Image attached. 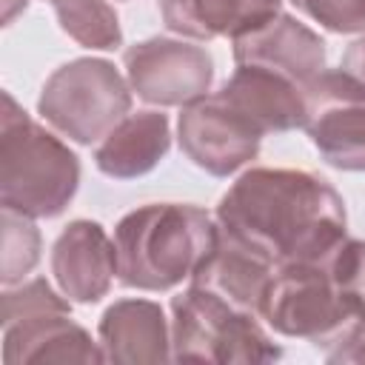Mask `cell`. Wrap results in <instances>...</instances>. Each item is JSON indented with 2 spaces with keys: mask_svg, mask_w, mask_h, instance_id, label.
<instances>
[{
  "mask_svg": "<svg viewBox=\"0 0 365 365\" xmlns=\"http://www.w3.org/2000/svg\"><path fill=\"white\" fill-rule=\"evenodd\" d=\"M220 228L274 268L319 262L345 240V202L305 168H248L220 197Z\"/></svg>",
  "mask_w": 365,
  "mask_h": 365,
  "instance_id": "6da1fadb",
  "label": "cell"
},
{
  "mask_svg": "<svg viewBox=\"0 0 365 365\" xmlns=\"http://www.w3.org/2000/svg\"><path fill=\"white\" fill-rule=\"evenodd\" d=\"M220 240V222L191 202H148L114 228L117 279L137 291H168L191 279Z\"/></svg>",
  "mask_w": 365,
  "mask_h": 365,
  "instance_id": "7a4b0ae2",
  "label": "cell"
},
{
  "mask_svg": "<svg viewBox=\"0 0 365 365\" xmlns=\"http://www.w3.org/2000/svg\"><path fill=\"white\" fill-rule=\"evenodd\" d=\"M80 185L77 154L34 123L9 91L0 111V205L31 220L66 211Z\"/></svg>",
  "mask_w": 365,
  "mask_h": 365,
  "instance_id": "3957f363",
  "label": "cell"
},
{
  "mask_svg": "<svg viewBox=\"0 0 365 365\" xmlns=\"http://www.w3.org/2000/svg\"><path fill=\"white\" fill-rule=\"evenodd\" d=\"M6 365H100L106 354L88 331L71 319V299L43 277L3 285L0 299Z\"/></svg>",
  "mask_w": 365,
  "mask_h": 365,
  "instance_id": "277c9868",
  "label": "cell"
},
{
  "mask_svg": "<svg viewBox=\"0 0 365 365\" xmlns=\"http://www.w3.org/2000/svg\"><path fill=\"white\" fill-rule=\"evenodd\" d=\"M282 348L257 322V314L231 305L214 291L191 282L171 297V359L174 362H274Z\"/></svg>",
  "mask_w": 365,
  "mask_h": 365,
  "instance_id": "5b68a950",
  "label": "cell"
},
{
  "mask_svg": "<svg viewBox=\"0 0 365 365\" xmlns=\"http://www.w3.org/2000/svg\"><path fill=\"white\" fill-rule=\"evenodd\" d=\"M40 117L68 140L91 145L128 111L131 86L103 57H77L51 71L37 97Z\"/></svg>",
  "mask_w": 365,
  "mask_h": 365,
  "instance_id": "8992f818",
  "label": "cell"
},
{
  "mask_svg": "<svg viewBox=\"0 0 365 365\" xmlns=\"http://www.w3.org/2000/svg\"><path fill=\"white\" fill-rule=\"evenodd\" d=\"M328 257L277 268L259 308V317L271 331L334 348L359 325V317L328 268Z\"/></svg>",
  "mask_w": 365,
  "mask_h": 365,
  "instance_id": "52a82bcc",
  "label": "cell"
},
{
  "mask_svg": "<svg viewBox=\"0 0 365 365\" xmlns=\"http://www.w3.org/2000/svg\"><path fill=\"white\" fill-rule=\"evenodd\" d=\"M302 131L328 165L365 171V88L342 68H325L305 88Z\"/></svg>",
  "mask_w": 365,
  "mask_h": 365,
  "instance_id": "ba28073f",
  "label": "cell"
},
{
  "mask_svg": "<svg viewBox=\"0 0 365 365\" xmlns=\"http://www.w3.org/2000/svg\"><path fill=\"white\" fill-rule=\"evenodd\" d=\"M123 66L131 91L160 108L188 106L211 91L214 60L202 46L174 40V37H148L123 51Z\"/></svg>",
  "mask_w": 365,
  "mask_h": 365,
  "instance_id": "9c48e42d",
  "label": "cell"
},
{
  "mask_svg": "<svg viewBox=\"0 0 365 365\" xmlns=\"http://www.w3.org/2000/svg\"><path fill=\"white\" fill-rule=\"evenodd\" d=\"M177 140L197 168L211 177H228L259 154L262 134L214 91L182 106Z\"/></svg>",
  "mask_w": 365,
  "mask_h": 365,
  "instance_id": "30bf717a",
  "label": "cell"
},
{
  "mask_svg": "<svg viewBox=\"0 0 365 365\" xmlns=\"http://www.w3.org/2000/svg\"><path fill=\"white\" fill-rule=\"evenodd\" d=\"M234 63L259 66L308 88L325 71V40L294 14H274L268 23L234 37Z\"/></svg>",
  "mask_w": 365,
  "mask_h": 365,
  "instance_id": "8fae6325",
  "label": "cell"
},
{
  "mask_svg": "<svg viewBox=\"0 0 365 365\" xmlns=\"http://www.w3.org/2000/svg\"><path fill=\"white\" fill-rule=\"evenodd\" d=\"M51 274L71 302H100L117 274V248L94 220H71L51 245Z\"/></svg>",
  "mask_w": 365,
  "mask_h": 365,
  "instance_id": "7c38bea8",
  "label": "cell"
},
{
  "mask_svg": "<svg viewBox=\"0 0 365 365\" xmlns=\"http://www.w3.org/2000/svg\"><path fill=\"white\" fill-rule=\"evenodd\" d=\"M220 94L262 137L305 125V88L268 68L237 66Z\"/></svg>",
  "mask_w": 365,
  "mask_h": 365,
  "instance_id": "4fadbf2b",
  "label": "cell"
},
{
  "mask_svg": "<svg viewBox=\"0 0 365 365\" xmlns=\"http://www.w3.org/2000/svg\"><path fill=\"white\" fill-rule=\"evenodd\" d=\"M100 348L106 362L140 365L171 359V325L151 299H117L111 302L97 325Z\"/></svg>",
  "mask_w": 365,
  "mask_h": 365,
  "instance_id": "5bb4252c",
  "label": "cell"
},
{
  "mask_svg": "<svg viewBox=\"0 0 365 365\" xmlns=\"http://www.w3.org/2000/svg\"><path fill=\"white\" fill-rule=\"evenodd\" d=\"M171 148V125L163 111L125 114L94 148V165L111 180H137L160 165Z\"/></svg>",
  "mask_w": 365,
  "mask_h": 365,
  "instance_id": "9a60e30c",
  "label": "cell"
},
{
  "mask_svg": "<svg viewBox=\"0 0 365 365\" xmlns=\"http://www.w3.org/2000/svg\"><path fill=\"white\" fill-rule=\"evenodd\" d=\"M274 274L277 268L265 257H259L257 251L237 242L220 228V240L214 251L208 254V259L197 268V274L188 282H197L214 291L217 297L228 299L231 305L259 317V308H262V299L268 294Z\"/></svg>",
  "mask_w": 365,
  "mask_h": 365,
  "instance_id": "2e32d148",
  "label": "cell"
},
{
  "mask_svg": "<svg viewBox=\"0 0 365 365\" xmlns=\"http://www.w3.org/2000/svg\"><path fill=\"white\" fill-rule=\"evenodd\" d=\"M279 9L282 0H160L165 29L191 40H234L268 23Z\"/></svg>",
  "mask_w": 365,
  "mask_h": 365,
  "instance_id": "e0dca14e",
  "label": "cell"
},
{
  "mask_svg": "<svg viewBox=\"0 0 365 365\" xmlns=\"http://www.w3.org/2000/svg\"><path fill=\"white\" fill-rule=\"evenodd\" d=\"M60 29L86 48L111 51L123 46V29L117 11L106 0H54Z\"/></svg>",
  "mask_w": 365,
  "mask_h": 365,
  "instance_id": "ac0fdd59",
  "label": "cell"
},
{
  "mask_svg": "<svg viewBox=\"0 0 365 365\" xmlns=\"http://www.w3.org/2000/svg\"><path fill=\"white\" fill-rule=\"evenodd\" d=\"M3 222V268H0V282L14 285L23 282V277L37 265L40 259V231L31 217L3 208L0 214Z\"/></svg>",
  "mask_w": 365,
  "mask_h": 365,
  "instance_id": "d6986e66",
  "label": "cell"
},
{
  "mask_svg": "<svg viewBox=\"0 0 365 365\" xmlns=\"http://www.w3.org/2000/svg\"><path fill=\"white\" fill-rule=\"evenodd\" d=\"M328 268H331L342 297L348 299V305L359 317V322H365V240H348L345 237L331 251Z\"/></svg>",
  "mask_w": 365,
  "mask_h": 365,
  "instance_id": "ffe728a7",
  "label": "cell"
},
{
  "mask_svg": "<svg viewBox=\"0 0 365 365\" xmlns=\"http://www.w3.org/2000/svg\"><path fill=\"white\" fill-rule=\"evenodd\" d=\"M302 14L336 34H365V0H291Z\"/></svg>",
  "mask_w": 365,
  "mask_h": 365,
  "instance_id": "44dd1931",
  "label": "cell"
},
{
  "mask_svg": "<svg viewBox=\"0 0 365 365\" xmlns=\"http://www.w3.org/2000/svg\"><path fill=\"white\" fill-rule=\"evenodd\" d=\"M339 68H342L348 77H354V80L365 88V37L354 40V43L345 48V54H342V60H339Z\"/></svg>",
  "mask_w": 365,
  "mask_h": 365,
  "instance_id": "7402d4cb",
  "label": "cell"
},
{
  "mask_svg": "<svg viewBox=\"0 0 365 365\" xmlns=\"http://www.w3.org/2000/svg\"><path fill=\"white\" fill-rule=\"evenodd\" d=\"M29 0H3V26H9L20 11H26Z\"/></svg>",
  "mask_w": 365,
  "mask_h": 365,
  "instance_id": "603a6c76",
  "label": "cell"
},
{
  "mask_svg": "<svg viewBox=\"0 0 365 365\" xmlns=\"http://www.w3.org/2000/svg\"><path fill=\"white\" fill-rule=\"evenodd\" d=\"M48 3H54V0H48Z\"/></svg>",
  "mask_w": 365,
  "mask_h": 365,
  "instance_id": "cb8c5ba5",
  "label": "cell"
}]
</instances>
